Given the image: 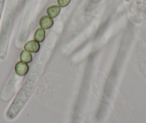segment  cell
Returning <instances> with one entry per match:
<instances>
[{"mask_svg": "<svg viewBox=\"0 0 146 123\" xmlns=\"http://www.w3.org/2000/svg\"><path fill=\"white\" fill-rule=\"evenodd\" d=\"M60 10H61V8L60 6H57V5H54V6H51L47 9V14H48L49 17L52 18L56 17L57 15L60 14Z\"/></svg>", "mask_w": 146, "mask_h": 123, "instance_id": "obj_6", "label": "cell"}, {"mask_svg": "<svg viewBox=\"0 0 146 123\" xmlns=\"http://www.w3.org/2000/svg\"><path fill=\"white\" fill-rule=\"evenodd\" d=\"M20 59L21 61L25 62V63H30L32 60V54L30 53V52L27 51V50H22V51L21 52L20 54Z\"/></svg>", "mask_w": 146, "mask_h": 123, "instance_id": "obj_7", "label": "cell"}, {"mask_svg": "<svg viewBox=\"0 0 146 123\" xmlns=\"http://www.w3.org/2000/svg\"><path fill=\"white\" fill-rule=\"evenodd\" d=\"M70 2V0H58L59 5H60V7H64L67 6Z\"/></svg>", "mask_w": 146, "mask_h": 123, "instance_id": "obj_8", "label": "cell"}, {"mask_svg": "<svg viewBox=\"0 0 146 123\" xmlns=\"http://www.w3.org/2000/svg\"><path fill=\"white\" fill-rule=\"evenodd\" d=\"M15 70L18 76H23L27 73L28 71H29V66L27 65V63H25V62H17V64L15 65Z\"/></svg>", "mask_w": 146, "mask_h": 123, "instance_id": "obj_2", "label": "cell"}, {"mask_svg": "<svg viewBox=\"0 0 146 123\" xmlns=\"http://www.w3.org/2000/svg\"><path fill=\"white\" fill-rule=\"evenodd\" d=\"M37 78L32 77V76H29L28 80H27L26 83L23 85L22 88L15 97V100L7 112L6 116L9 120H12L17 116L19 112L21 111L25 104L27 101L28 99L32 94L36 84Z\"/></svg>", "mask_w": 146, "mask_h": 123, "instance_id": "obj_1", "label": "cell"}, {"mask_svg": "<svg viewBox=\"0 0 146 123\" xmlns=\"http://www.w3.org/2000/svg\"><path fill=\"white\" fill-rule=\"evenodd\" d=\"M40 43L36 40H30L25 45V50L30 53H36L40 50Z\"/></svg>", "mask_w": 146, "mask_h": 123, "instance_id": "obj_3", "label": "cell"}, {"mask_svg": "<svg viewBox=\"0 0 146 123\" xmlns=\"http://www.w3.org/2000/svg\"><path fill=\"white\" fill-rule=\"evenodd\" d=\"M5 0H0V18H1V15H2V9H3V5Z\"/></svg>", "mask_w": 146, "mask_h": 123, "instance_id": "obj_9", "label": "cell"}, {"mask_svg": "<svg viewBox=\"0 0 146 123\" xmlns=\"http://www.w3.org/2000/svg\"><path fill=\"white\" fill-rule=\"evenodd\" d=\"M34 38H35V40L37 41L39 43L43 42V40L45 38V31H44V29H43V28H38V29L36 30V32H35V35H34Z\"/></svg>", "mask_w": 146, "mask_h": 123, "instance_id": "obj_5", "label": "cell"}, {"mask_svg": "<svg viewBox=\"0 0 146 123\" xmlns=\"http://www.w3.org/2000/svg\"><path fill=\"white\" fill-rule=\"evenodd\" d=\"M40 25L43 29H49L53 25V19L49 16H44L40 21Z\"/></svg>", "mask_w": 146, "mask_h": 123, "instance_id": "obj_4", "label": "cell"}]
</instances>
